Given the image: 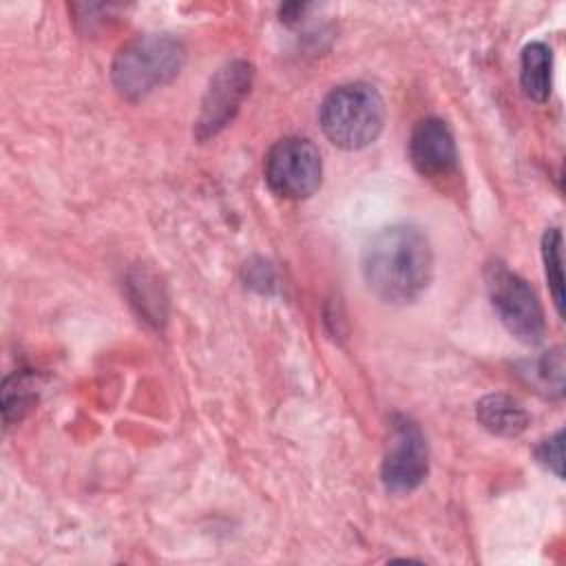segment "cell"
<instances>
[{
	"label": "cell",
	"instance_id": "ba28073f",
	"mask_svg": "<svg viewBox=\"0 0 566 566\" xmlns=\"http://www.w3.org/2000/svg\"><path fill=\"white\" fill-rule=\"evenodd\" d=\"M409 159L413 168L431 181L455 175L458 150L449 126L438 117L420 119L409 139Z\"/></svg>",
	"mask_w": 566,
	"mask_h": 566
},
{
	"label": "cell",
	"instance_id": "30bf717a",
	"mask_svg": "<svg viewBox=\"0 0 566 566\" xmlns=\"http://www.w3.org/2000/svg\"><path fill=\"white\" fill-rule=\"evenodd\" d=\"M553 55L544 42H531L522 49L520 80L524 93L535 102H546L551 95Z\"/></svg>",
	"mask_w": 566,
	"mask_h": 566
},
{
	"label": "cell",
	"instance_id": "4fadbf2b",
	"mask_svg": "<svg viewBox=\"0 0 566 566\" xmlns=\"http://www.w3.org/2000/svg\"><path fill=\"white\" fill-rule=\"evenodd\" d=\"M537 460L557 478H562V429L537 447Z\"/></svg>",
	"mask_w": 566,
	"mask_h": 566
},
{
	"label": "cell",
	"instance_id": "6da1fadb",
	"mask_svg": "<svg viewBox=\"0 0 566 566\" xmlns=\"http://www.w3.org/2000/svg\"><path fill=\"white\" fill-rule=\"evenodd\" d=\"M431 274V243L416 226H389L365 245V283L385 303L402 305L416 301L427 290Z\"/></svg>",
	"mask_w": 566,
	"mask_h": 566
},
{
	"label": "cell",
	"instance_id": "5b68a950",
	"mask_svg": "<svg viewBox=\"0 0 566 566\" xmlns=\"http://www.w3.org/2000/svg\"><path fill=\"white\" fill-rule=\"evenodd\" d=\"M323 161L318 148L303 137L276 142L265 157V181L285 199H305L321 186Z\"/></svg>",
	"mask_w": 566,
	"mask_h": 566
},
{
	"label": "cell",
	"instance_id": "8fae6325",
	"mask_svg": "<svg viewBox=\"0 0 566 566\" xmlns=\"http://www.w3.org/2000/svg\"><path fill=\"white\" fill-rule=\"evenodd\" d=\"M520 374L528 385L535 387V391L544 396H562L564 391V360L559 349L522 363Z\"/></svg>",
	"mask_w": 566,
	"mask_h": 566
},
{
	"label": "cell",
	"instance_id": "277c9868",
	"mask_svg": "<svg viewBox=\"0 0 566 566\" xmlns=\"http://www.w3.org/2000/svg\"><path fill=\"white\" fill-rule=\"evenodd\" d=\"M486 290L502 325L524 345H537L544 338L546 323L535 290L504 263L486 268Z\"/></svg>",
	"mask_w": 566,
	"mask_h": 566
},
{
	"label": "cell",
	"instance_id": "7c38bea8",
	"mask_svg": "<svg viewBox=\"0 0 566 566\" xmlns=\"http://www.w3.org/2000/svg\"><path fill=\"white\" fill-rule=\"evenodd\" d=\"M542 259L546 270V281L555 301V307L562 316L564 312V276H562V232L551 228L542 241Z\"/></svg>",
	"mask_w": 566,
	"mask_h": 566
},
{
	"label": "cell",
	"instance_id": "3957f363",
	"mask_svg": "<svg viewBox=\"0 0 566 566\" xmlns=\"http://www.w3.org/2000/svg\"><path fill=\"white\" fill-rule=\"evenodd\" d=\"M385 122L380 93L363 82L334 88L321 104V128L325 137L345 150L369 146Z\"/></svg>",
	"mask_w": 566,
	"mask_h": 566
},
{
	"label": "cell",
	"instance_id": "52a82bcc",
	"mask_svg": "<svg viewBox=\"0 0 566 566\" xmlns=\"http://www.w3.org/2000/svg\"><path fill=\"white\" fill-rule=\"evenodd\" d=\"M250 82H252V66L243 60L230 62L223 69H219L201 104V115L197 119L199 137L214 135L219 128H223L232 119L241 99L250 91Z\"/></svg>",
	"mask_w": 566,
	"mask_h": 566
},
{
	"label": "cell",
	"instance_id": "7a4b0ae2",
	"mask_svg": "<svg viewBox=\"0 0 566 566\" xmlns=\"http://www.w3.org/2000/svg\"><path fill=\"white\" fill-rule=\"evenodd\" d=\"M184 57L179 40L164 33L139 35L119 49L111 77L124 97L139 99L170 82L184 66Z\"/></svg>",
	"mask_w": 566,
	"mask_h": 566
},
{
	"label": "cell",
	"instance_id": "8992f818",
	"mask_svg": "<svg viewBox=\"0 0 566 566\" xmlns=\"http://www.w3.org/2000/svg\"><path fill=\"white\" fill-rule=\"evenodd\" d=\"M427 471L429 451L420 427L405 416H396L389 427L387 449L380 469L387 491L409 493L422 484Z\"/></svg>",
	"mask_w": 566,
	"mask_h": 566
},
{
	"label": "cell",
	"instance_id": "9c48e42d",
	"mask_svg": "<svg viewBox=\"0 0 566 566\" xmlns=\"http://www.w3.org/2000/svg\"><path fill=\"white\" fill-rule=\"evenodd\" d=\"M475 416L486 431L509 438L520 436L531 420L526 409L515 398L504 394L484 396L475 407Z\"/></svg>",
	"mask_w": 566,
	"mask_h": 566
}]
</instances>
